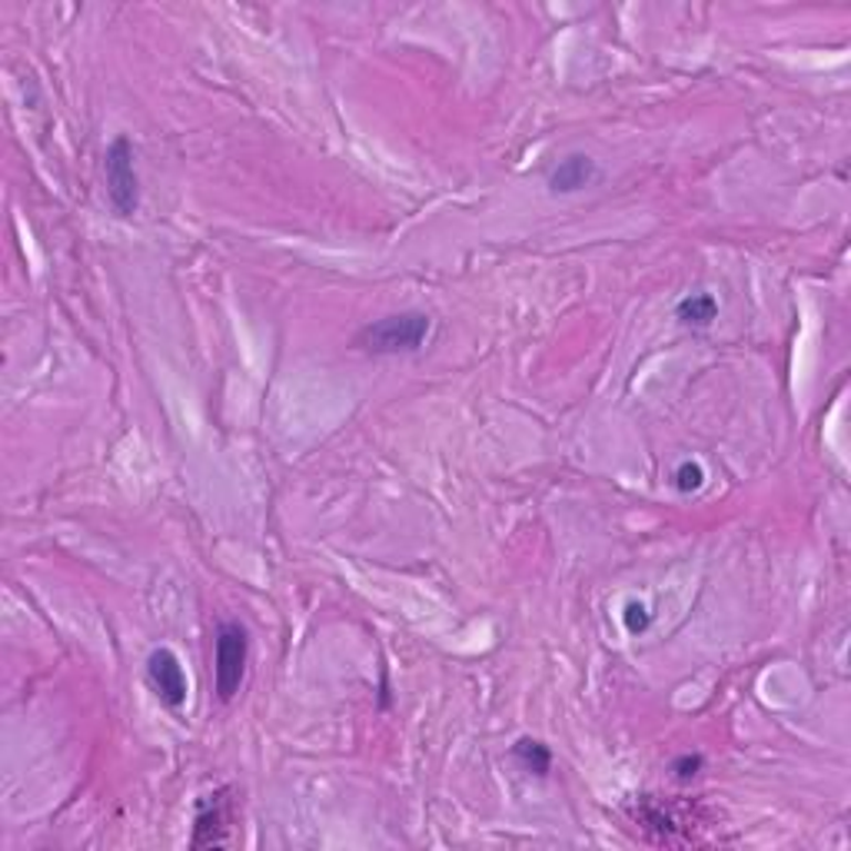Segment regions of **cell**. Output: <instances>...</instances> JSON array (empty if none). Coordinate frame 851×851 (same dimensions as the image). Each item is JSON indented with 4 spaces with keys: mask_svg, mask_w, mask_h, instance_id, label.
Here are the masks:
<instances>
[{
    "mask_svg": "<svg viewBox=\"0 0 851 851\" xmlns=\"http://www.w3.org/2000/svg\"><path fill=\"white\" fill-rule=\"evenodd\" d=\"M246 659H250V635L240 622H220L217 639H213V685L217 698L230 702L246 675Z\"/></svg>",
    "mask_w": 851,
    "mask_h": 851,
    "instance_id": "cell-2",
    "label": "cell"
},
{
    "mask_svg": "<svg viewBox=\"0 0 851 851\" xmlns=\"http://www.w3.org/2000/svg\"><path fill=\"white\" fill-rule=\"evenodd\" d=\"M104 177H107V200L117 217H134L140 207V177L134 164V147L127 137H117L104 154Z\"/></svg>",
    "mask_w": 851,
    "mask_h": 851,
    "instance_id": "cell-4",
    "label": "cell"
},
{
    "mask_svg": "<svg viewBox=\"0 0 851 851\" xmlns=\"http://www.w3.org/2000/svg\"><path fill=\"white\" fill-rule=\"evenodd\" d=\"M622 619H626V629H629V632H645L649 622H652V616H649V609H645L642 602H629L626 612H622Z\"/></svg>",
    "mask_w": 851,
    "mask_h": 851,
    "instance_id": "cell-11",
    "label": "cell"
},
{
    "mask_svg": "<svg viewBox=\"0 0 851 851\" xmlns=\"http://www.w3.org/2000/svg\"><path fill=\"white\" fill-rule=\"evenodd\" d=\"M675 319L689 329H708L718 319V300L712 293H692L675 306Z\"/></svg>",
    "mask_w": 851,
    "mask_h": 851,
    "instance_id": "cell-7",
    "label": "cell"
},
{
    "mask_svg": "<svg viewBox=\"0 0 851 851\" xmlns=\"http://www.w3.org/2000/svg\"><path fill=\"white\" fill-rule=\"evenodd\" d=\"M599 177V167H596V160L592 157H586V154H569V157H563L556 167H553V174H549V190L553 193H579V190H586L592 180Z\"/></svg>",
    "mask_w": 851,
    "mask_h": 851,
    "instance_id": "cell-6",
    "label": "cell"
},
{
    "mask_svg": "<svg viewBox=\"0 0 851 851\" xmlns=\"http://www.w3.org/2000/svg\"><path fill=\"white\" fill-rule=\"evenodd\" d=\"M513 758H516L529 775H536V778H546V775L553 771V752H549V745L539 742V738H519V742L513 745Z\"/></svg>",
    "mask_w": 851,
    "mask_h": 851,
    "instance_id": "cell-8",
    "label": "cell"
},
{
    "mask_svg": "<svg viewBox=\"0 0 851 851\" xmlns=\"http://www.w3.org/2000/svg\"><path fill=\"white\" fill-rule=\"evenodd\" d=\"M433 329V319L430 313L422 309H402V313H392V316H382V319H372L366 323L359 333H356V346L369 356H399V353H416L426 336H430Z\"/></svg>",
    "mask_w": 851,
    "mask_h": 851,
    "instance_id": "cell-1",
    "label": "cell"
},
{
    "mask_svg": "<svg viewBox=\"0 0 851 851\" xmlns=\"http://www.w3.org/2000/svg\"><path fill=\"white\" fill-rule=\"evenodd\" d=\"M147 682H150V689L157 692V698H160L167 708L180 712V708L187 705L190 685H187L183 662L177 659L174 649H154V652H150V659H147Z\"/></svg>",
    "mask_w": 851,
    "mask_h": 851,
    "instance_id": "cell-5",
    "label": "cell"
},
{
    "mask_svg": "<svg viewBox=\"0 0 851 851\" xmlns=\"http://www.w3.org/2000/svg\"><path fill=\"white\" fill-rule=\"evenodd\" d=\"M672 486L679 490V493H698L702 486H705V470H702V463H692V460H685V463H679V470L672 473Z\"/></svg>",
    "mask_w": 851,
    "mask_h": 851,
    "instance_id": "cell-9",
    "label": "cell"
},
{
    "mask_svg": "<svg viewBox=\"0 0 851 851\" xmlns=\"http://www.w3.org/2000/svg\"><path fill=\"white\" fill-rule=\"evenodd\" d=\"M233 828H237V791L230 785H220L197 801L190 844L193 848H223L233 841Z\"/></svg>",
    "mask_w": 851,
    "mask_h": 851,
    "instance_id": "cell-3",
    "label": "cell"
},
{
    "mask_svg": "<svg viewBox=\"0 0 851 851\" xmlns=\"http://www.w3.org/2000/svg\"><path fill=\"white\" fill-rule=\"evenodd\" d=\"M702 765H705V758L695 752V755H679L675 761H672V771H675V778L679 781H692L698 771H702Z\"/></svg>",
    "mask_w": 851,
    "mask_h": 851,
    "instance_id": "cell-10",
    "label": "cell"
}]
</instances>
